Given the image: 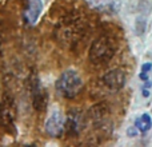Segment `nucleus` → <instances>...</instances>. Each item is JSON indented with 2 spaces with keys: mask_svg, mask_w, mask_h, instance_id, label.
<instances>
[{
  "mask_svg": "<svg viewBox=\"0 0 152 147\" xmlns=\"http://www.w3.org/2000/svg\"><path fill=\"white\" fill-rule=\"evenodd\" d=\"M84 82L76 70H66L56 82V91L66 99H74L81 92Z\"/></svg>",
  "mask_w": 152,
  "mask_h": 147,
  "instance_id": "obj_1",
  "label": "nucleus"
},
{
  "mask_svg": "<svg viewBox=\"0 0 152 147\" xmlns=\"http://www.w3.org/2000/svg\"><path fill=\"white\" fill-rule=\"evenodd\" d=\"M116 52V46L113 40L108 36H99L94 40V43L89 47L88 58L91 63L100 66L105 64L113 58Z\"/></svg>",
  "mask_w": 152,
  "mask_h": 147,
  "instance_id": "obj_2",
  "label": "nucleus"
},
{
  "mask_svg": "<svg viewBox=\"0 0 152 147\" xmlns=\"http://www.w3.org/2000/svg\"><path fill=\"white\" fill-rule=\"evenodd\" d=\"M0 126L7 131H15V106L12 98L7 95L0 103Z\"/></svg>",
  "mask_w": 152,
  "mask_h": 147,
  "instance_id": "obj_3",
  "label": "nucleus"
},
{
  "mask_svg": "<svg viewBox=\"0 0 152 147\" xmlns=\"http://www.w3.org/2000/svg\"><path fill=\"white\" fill-rule=\"evenodd\" d=\"M44 129L45 132L53 138H58L63 134V131L66 130V119H64V115L61 114L60 110L55 108L51 111V114L45 121Z\"/></svg>",
  "mask_w": 152,
  "mask_h": 147,
  "instance_id": "obj_4",
  "label": "nucleus"
},
{
  "mask_svg": "<svg viewBox=\"0 0 152 147\" xmlns=\"http://www.w3.org/2000/svg\"><path fill=\"white\" fill-rule=\"evenodd\" d=\"M127 82V75L123 70L120 68H115L111 70L103 76V83L107 88L113 90V91H118V90H121L124 86H126Z\"/></svg>",
  "mask_w": 152,
  "mask_h": 147,
  "instance_id": "obj_5",
  "label": "nucleus"
},
{
  "mask_svg": "<svg viewBox=\"0 0 152 147\" xmlns=\"http://www.w3.org/2000/svg\"><path fill=\"white\" fill-rule=\"evenodd\" d=\"M84 129V116L80 111H71L66 121V130L69 135H77Z\"/></svg>",
  "mask_w": 152,
  "mask_h": 147,
  "instance_id": "obj_6",
  "label": "nucleus"
},
{
  "mask_svg": "<svg viewBox=\"0 0 152 147\" xmlns=\"http://www.w3.org/2000/svg\"><path fill=\"white\" fill-rule=\"evenodd\" d=\"M32 104H34L36 111H44L45 106H47V94L43 88H40L39 83L36 82L34 87H32Z\"/></svg>",
  "mask_w": 152,
  "mask_h": 147,
  "instance_id": "obj_7",
  "label": "nucleus"
},
{
  "mask_svg": "<svg viewBox=\"0 0 152 147\" xmlns=\"http://www.w3.org/2000/svg\"><path fill=\"white\" fill-rule=\"evenodd\" d=\"M108 115V108L105 104L103 103H99V104L94 106L91 110L88 111V116L95 124H102L103 122L105 121Z\"/></svg>",
  "mask_w": 152,
  "mask_h": 147,
  "instance_id": "obj_8",
  "label": "nucleus"
},
{
  "mask_svg": "<svg viewBox=\"0 0 152 147\" xmlns=\"http://www.w3.org/2000/svg\"><path fill=\"white\" fill-rule=\"evenodd\" d=\"M43 10V1L42 0H29V4L26 10V18L31 24L36 23L39 19L40 12Z\"/></svg>",
  "mask_w": 152,
  "mask_h": 147,
  "instance_id": "obj_9",
  "label": "nucleus"
},
{
  "mask_svg": "<svg viewBox=\"0 0 152 147\" xmlns=\"http://www.w3.org/2000/svg\"><path fill=\"white\" fill-rule=\"evenodd\" d=\"M135 126L137 127L140 132H147L148 130L152 127V121H151V116L148 114H143L142 116L135 121Z\"/></svg>",
  "mask_w": 152,
  "mask_h": 147,
  "instance_id": "obj_10",
  "label": "nucleus"
},
{
  "mask_svg": "<svg viewBox=\"0 0 152 147\" xmlns=\"http://www.w3.org/2000/svg\"><path fill=\"white\" fill-rule=\"evenodd\" d=\"M145 27H147V21H145V19L137 18L136 23H135V31H136V35L142 36V35L145 32Z\"/></svg>",
  "mask_w": 152,
  "mask_h": 147,
  "instance_id": "obj_11",
  "label": "nucleus"
},
{
  "mask_svg": "<svg viewBox=\"0 0 152 147\" xmlns=\"http://www.w3.org/2000/svg\"><path fill=\"white\" fill-rule=\"evenodd\" d=\"M152 68V63H144L142 66V72H140V79H143V80L147 82L148 80V72L151 71Z\"/></svg>",
  "mask_w": 152,
  "mask_h": 147,
  "instance_id": "obj_12",
  "label": "nucleus"
},
{
  "mask_svg": "<svg viewBox=\"0 0 152 147\" xmlns=\"http://www.w3.org/2000/svg\"><path fill=\"white\" fill-rule=\"evenodd\" d=\"M137 132H139V130H137V127L135 126V124H134V127H129V129L127 130V135H128V137H131V138L136 137Z\"/></svg>",
  "mask_w": 152,
  "mask_h": 147,
  "instance_id": "obj_13",
  "label": "nucleus"
},
{
  "mask_svg": "<svg viewBox=\"0 0 152 147\" xmlns=\"http://www.w3.org/2000/svg\"><path fill=\"white\" fill-rule=\"evenodd\" d=\"M143 96L148 98V96H150V91H148V90H143Z\"/></svg>",
  "mask_w": 152,
  "mask_h": 147,
  "instance_id": "obj_14",
  "label": "nucleus"
}]
</instances>
